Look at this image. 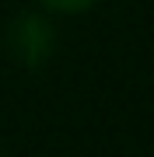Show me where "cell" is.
<instances>
[{
  "label": "cell",
  "mask_w": 154,
  "mask_h": 157,
  "mask_svg": "<svg viewBox=\"0 0 154 157\" xmlns=\"http://www.w3.org/2000/svg\"><path fill=\"white\" fill-rule=\"evenodd\" d=\"M56 21L42 7L35 11H18L4 28V49L21 70H42L46 63L56 56Z\"/></svg>",
  "instance_id": "1"
},
{
  "label": "cell",
  "mask_w": 154,
  "mask_h": 157,
  "mask_svg": "<svg viewBox=\"0 0 154 157\" xmlns=\"http://www.w3.org/2000/svg\"><path fill=\"white\" fill-rule=\"evenodd\" d=\"M35 4L46 14H53V17H77V14H88L102 0H35Z\"/></svg>",
  "instance_id": "2"
}]
</instances>
